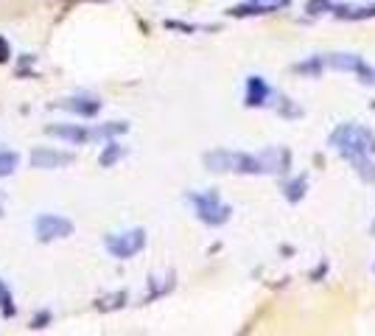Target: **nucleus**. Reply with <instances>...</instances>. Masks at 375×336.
Segmentation results:
<instances>
[{
	"label": "nucleus",
	"mask_w": 375,
	"mask_h": 336,
	"mask_svg": "<svg viewBox=\"0 0 375 336\" xmlns=\"http://www.w3.org/2000/svg\"><path fill=\"white\" fill-rule=\"evenodd\" d=\"M328 146L342 155L350 166L356 168V174L364 182H375V163L370 160V155L375 152V132L362 126V124H339L331 138Z\"/></svg>",
	"instance_id": "f257e3e1"
},
{
	"label": "nucleus",
	"mask_w": 375,
	"mask_h": 336,
	"mask_svg": "<svg viewBox=\"0 0 375 336\" xmlns=\"http://www.w3.org/2000/svg\"><path fill=\"white\" fill-rule=\"evenodd\" d=\"M205 166L213 174H263V160L258 155L246 152H230V149H216L205 155Z\"/></svg>",
	"instance_id": "f03ea898"
},
{
	"label": "nucleus",
	"mask_w": 375,
	"mask_h": 336,
	"mask_svg": "<svg viewBox=\"0 0 375 336\" xmlns=\"http://www.w3.org/2000/svg\"><path fill=\"white\" fill-rule=\"evenodd\" d=\"M188 202L194 205L199 222L210 224V227H222L225 222H230L232 208L222 202V196L216 191H205V193H188Z\"/></svg>",
	"instance_id": "7ed1b4c3"
},
{
	"label": "nucleus",
	"mask_w": 375,
	"mask_h": 336,
	"mask_svg": "<svg viewBox=\"0 0 375 336\" xmlns=\"http://www.w3.org/2000/svg\"><path fill=\"white\" fill-rule=\"evenodd\" d=\"M104 247H107V252L112 258L129 260V258H135L138 252L146 247V230L132 227V230H124V233H109L104 239Z\"/></svg>",
	"instance_id": "20e7f679"
},
{
	"label": "nucleus",
	"mask_w": 375,
	"mask_h": 336,
	"mask_svg": "<svg viewBox=\"0 0 375 336\" xmlns=\"http://www.w3.org/2000/svg\"><path fill=\"white\" fill-rule=\"evenodd\" d=\"M34 230H37V239L42 244H48V241H56V239H68L73 233V222L59 216V213H42V216H37Z\"/></svg>",
	"instance_id": "39448f33"
},
{
	"label": "nucleus",
	"mask_w": 375,
	"mask_h": 336,
	"mask_svg": "<svg viewBox=\"0 0 375 336\" xmlns=\"http://www.w3.org/2000/svg\"><path fill=\"white\" fill-rule=\"evenodd\" d=\"M261 160H263V174H278V176H283V174H289V168H292V152L283 149V146H269V149L261 152Z\"/></svg>",
	"instance_id": "423d86ee"
},
{
	"label": "nucleus",
	"mask_w": 375,
	"mask_h": 336,
	"mask_svg": "<svg viewBox=\"0 0 375 336\" xmlns=\"http://www.w3.org/2000/svg\"><path fill=\"white\" fill-rule=\"evenodd\" d=\"M76 160L73 152H59V149H34L31 152V166L34 168H62Z\"/></svg>",
	"instance_id": "0eeeda50"
},
{
	"label": "nucleus",
	"mask_w": 375,
	"mask_h": 336,
	"mask_svg": "<svg viewBox=\"0 0 375 336\" xmlns=\"http://www.w3.org/2000/svg\"><path fill=\"white\" fill-rule=\"evenodd\" d=\"M45 135L62 138V140L78 146V143H87V140L93 138V129H84V126H78V124H54V126H45Z\"/></svg>",
	"instance_id": "6e6552de"
},
{
	"label": "nucleus",
	"mask_w": 375,
	"mask_h": 336,
	"mask_svg": "<svg viewBox=\"0 0 375 336\" xmlns=\"http://www.w3.org/2000/svg\"><path fill=\"white\" fill-rule=\"evenodd\" d=\"M319 59H322V68H325V71H342V73H356L359 65L364 62V59L356 56V54H325V56H319Z\"/></svg>",
	"instance_id": "1a4fd4ad"
},
{
	"label": "nucleus",
	"mask_w": 375,
	"mask_h": 336,
	"mask_svg": "<svg viewBox=\"0 0 375 336\" xmlns=\"http://www.w3.org/2000/svg\"><path fill=\"white\" fill-rule=\"evenodd\" d=\"M269 95H272V87L266 84V79H261V76L246 79V98H244L246 107H263L269 101Z\"/></svg>",
	"instance_id": "9d476101"
},
{
	"label": "nucleus",
	"mask_w": 375,
	"mask_h": 336,
	"mask_svg": "<svg viewBox=\"0 0 375 336\" xmlns=\"http://www.w3.org/2000/svg\"><path fill=\"white\" fill-rule=\"evenodd\" d=\"M59 109H68V112H76L81 118H93L98 109H101V101L98 98H65V101H56Z\"/></svg>",
	"instance_id": "9b49d317"
},
{
	"label": "nucleus",
	"mask_w": 375,
	"mask_h": 336,
	"mask_svg": "<svg viewBox=\"0 0 375 336\" xmlns=\"http://www.w3.org/2000/svg\"><path fill=\"white\" fill-rule=\"evenodd\" d=\"M333 17H339V20H375V3L373 6H345V3H336L333 6Z\"/></svg>",
	"instance_id": "f8f14e48"
},
{
	"label": "nucleus",
	"mask_w": 375,
	"mask_h": 336,
	"mask_svg": "<svg viewBox=\"0 0 375 336\" xmlns=\"http://www.w3.org/2000/svg\"><path fill=\"white\" fill-rule=\"evenodd\" d=\"M305 191H308V176H305V174L294 176V179H289V182L283 185V193H286L289 202H300L302 196H305Z\"/></svg>",
	"instance_id": "ddd939ff"
},
{
	"label": "nucleus",
	"mask_w": 375,
	"mask_h": 336,
	"mask_svg": "<svg viewBox=\"0 0 375 336\" xmlns=\"http://www.w3.org/2000/svg\"><path fill=\"white\" fill-rule=\"evenodd\" d=\"M124 132H129V124H124V121H109V124H104V126H95V129H93V138H115V135H124Z\"/></svg>",
	"instance_id": "4468645a"
},
{
	"label": "nucleus",
	"mask_w": 375,
	"mask_h": 336,
	"mask_svg": "<svg viewBox=\"0 0 375 336\" xmlns=\"http://www.w3.org/2000/svg\"><path fill=\"white\" fill-rule=\"evenodd\" d=\"M124 155H126V149H124V146H118V143L112 140V143H109V146H107V149L101 152V157H98V166L109 168L112 163H118V160H121Z\"/></svg>",
	"instance_id": "2eb2a0df"
},
{
	"label": "nucleus",
	"mask_w": 375,
	"mask_h": 336,
	"mask_svg": "<svg viewBox=\"0 0 375 336\" xmlns=\"http://www.w3.org/2000/svg\"><path fill=\"white\" fill-rule=\"evenodd\" d=\"M269 11H275V6H269V3H255V6H235V8H230V14H232V17H252V14H269Z\"/></svg>",
	"instance_id": "dca6fc26"
},
{
	"label": "nucleus",
	"mask_w": 375,
	"mask_h": 336,
	"mask_svg": "<svg viewBox=\"0 0 375 336\" xmlns=\"http://www.w3.org/2000/svg\"><path fill=\"white\" fill-rule=\"evenodd\" d=\"M0 311H3V317H14L17 314L14 297H11V292H8V286L3 280H0Z\"/></svg>",
	"instance_id": "f3484780"
},
{
	"label": "nucleus",
	"mask_w": 375,
	"mask_h": 336,
	"mask_svg": "<svg viewBox=\"0 0 375 336\" xmlns=\"http://www.w3.org/2000/svg\"><path fill=\"white\" fill-rule=\"evenodd\" d=\"M17 163H20V155L17 152H0V176H8L17 171Z\"/></svg>",
	"instance_id": "a211bd4d"
},
{
	"label": "nucleus",
	"mask_w": 375,
	"mask_h": 336,
	"mask_svg": "<svg viewBox=\"0 0 375 336\" xmlns=\"http://www.w3.org/2000/svg\"><path fill=\"white\" fill-rule=\"evenodd\" d=\"M333 0H308L305 3V11L311 14V17H316V14H325V11H333Z\"/></svg>",
	"instance_id": "6ab92c4d"
},
{
	"label": "nucleus",
	"mask_w": 375,
	"mask_h": 336,
	"mask_svg": "<svg viewBox=\"0 0 375 336\" xmlns=\"http://www.w3.org/2000/svg\"><path fill=\"white\" fill-rule=\"evenodd\" d=\"M356 76H359L364 84H375V68H370L367 62H362V65H359V71H356Z\"/></svg>",
	"instance_id": "aec40b11"
},
{
	"label": "nucleus",
	"mask_w": 375,
	"mask_h": 336,
	"mask_svg": "<svg viewBox=\"0 0 375 336\" xmlns=\"http://www.w3.org/2000/svg\"><path fill=\"white\" fill-rule=\"evenodd\" d=\"M302 109H297V107H292V101L289 98H283V104H280V115H289V118H297Z\"/></svg>",
	"instance_id": "412c9836"
},
{
	"label": "nucleus",
	"mask_w": 375,
	"mask_h": 336,
	"mask_svg": "<svg viewBox=\"0 0 375 336\" xmlns=\"http://www.w3.org/2000/svg\"><path fill=\"white\" fill-rule=\"evenodd\" d=\"M11 59V48H8V40L0 34V62H8Z\"/></svg>",
	"instance_id": "4be33fe9"
},
{
	"label": "nucleus",
	"mask_w": 375,
	"mask_h": 336,
	"mask_svg": "<svg viewBox=\"0 0 375 336\" xmlns=\"http://www.w3.org/2000/svg\"><path fill=\"white\" fill-rule=\"evenodd\" d=\"M252 3H266V0H252Z\"/></svg>",
	"instance_id": "5701e85b"
},
{
	"label": "nucleus",
	"mask_w": 375,
	"mask_h": 336,
	"mask_svg": "<svg viewBox=\"0 0 375 336\" xmlns=\"http://www.w3.org/2000/svg\"><path fill=\"white\" fill-rule=\"evenodd\" d=\"M370 230H373V236H375V222H373V227H370Z\"/></svg>",
	"instance_id": "b1692460"
}]
</instances>
